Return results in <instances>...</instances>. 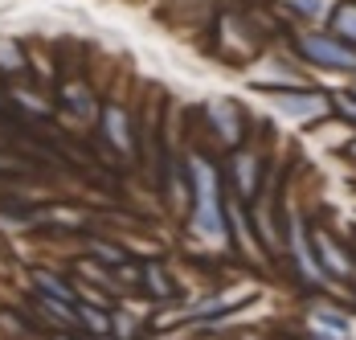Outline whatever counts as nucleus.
Returning <instances> with one entry per match:
<instances>
[{
    "label": "nucleus",
    "mask_w": 356,
    "mask_h": 340,
    "mask_svg": "<svg viewBox=\"0 0 356 340\" xmlns=\"http://www.w3.org/2000/svg\"><path fill=\"white\" fill-rule=\"evenodd\" d=\"M275 107L283 115H299V119H312L323 111V99L320 95H307V99H295V95H275Z\"/></svg>",
    "instance_id": "obj_3"
},
{
    "label": "nucleus",
    "mask_w": 356,
    "mask_h": 340,
    "mask_svg": "<svg viewBox=\"0 0 356 340\" xmlns=\"http://www.w3.org/2000/svg\"><path fill=\"white\" fill-rule=\"evenodd\" d=\"M336 29H344V33H356V8H344V13H340Z\"/></svg>",
    "instance_id": "obj_6"
},
{
    "label": "nucleus",
    "mask_w": 356,
    "mask_h": 340,
    "mask_svg": "<svg viewBox=\"0 0 356 340\" xmlns=\"http://www.w3.org/2000/svg\"><path fill=\"white\" fill-rule=\"evenodd\" d=\"M193 172H197V193H201V226L217 238L221 222H217V213H213V172H209L205 160H193Z\"/></svg>",
    "instance_id": "obj_1"
},
{
    "label": "nucleus",
    "mask_w": 356,
    "mask_h": 340,
    "mask_svg": "<svg viewBox=\"0 0 356 340\" xmlns=\"http://www.w3.org/2000/svg\"><path fill=\"white\" fill-rule=\"evenodd\" d=\"M0 66L8 70V74H17V70L25 66V62H21V49H17L13 41H0Z\"/></svg>",
    "instance_id": "obj_4"
},
{
    "label": "nucleus",
    "mask_w": 356,
    "mask_h": 340,
    "mask_svg": "<svg viewBox=\"0 0 356 340\" xmlns=\"http://www.w3.org/2000/svg\"><path fill=\"white\" fill-rule=\"evenodd\" d=\"M303 49H307L312 58H320V62H332V66H356V58L348 49H340L336 41H323V37H307Z\"/></svg>",
    "instance_id": "obj_2"
},
{
    "label": "nucleus",
    "mask_w": 356,
    "mask_h": 340,
    "mask_svg": "<svg viewBox=\"0 0 356 340\" xmlns=\"http://www.w3.org/2000/svg\"><path fill=\"white\" fill-rule=\"evenodd\" d=\"M107 128H111V136H115V144L127 148V128H123V115L119 111H107Z\"/></svg>",
    "instance_id": "obj_5"
},
{
    "label": "nucleus",
    "mask_w": 356,
    "mask_h": 340,
    "mask_svg": "<svg viewBox=\"0 0 356 340\" xmlns=\"http://www.w3.org/2000/svg\"><path fill=\"white\" fill-rule=\"evenodd\" d=\"M82 316H86V324H90V328H99V332H107V320H103L99 311H90V307H86Z\"/></svg>",
    "instance_id": "obj_7"
}]
</instances>
